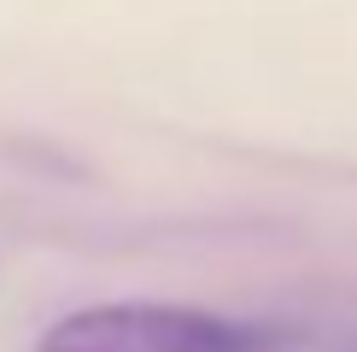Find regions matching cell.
Masks as SVG:
<instances>
[{
    "mask_svg": "<svg viewBox=\"0 0 357 352\" xmlns=\"http://www.w3.org/2000/svg\"><path fill=\"white\" fill-rule=\"evenodd\" d=\"M275 329L170 300H106L59 317L41 352H270Z\"/></svg>",
    "mask_w": 357,
    "mask_h": 352,
    "instance_id": "obj_1",
    "label": "cell"
}]
</instances>
